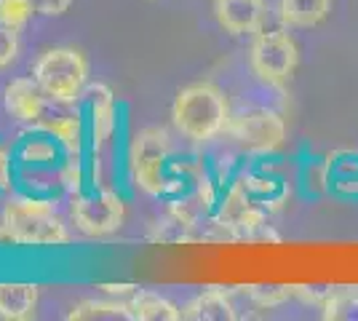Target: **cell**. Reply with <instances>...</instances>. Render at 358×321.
Masks as SVG:
<instances>
[{
  "label": "cell",
  "mask_w": 358,
  "mask_h": 321,
  "mask_svg": "<svg viewBox=\"0 0 358 321\" xmlns=\"http://www.w3.org/2000/svg\"><path fill=\"white\" fill-rule=\"evenodd\" d=\"M227 134L246 153H273L286 145V121L273 110H249L230 118Z\"/></svg>",
  "instance_id": "obj_8"
},
{
  "label": "cell",
  "mask_w": 358,
  "mask_h": 321,
  "mask_svg": "<svg viewBox=\"0 0 358 321\" xmlns=\"http://www.w3.org/2000/svg\"><path fill=\"white\" fill-rule=\"evenodd\" d=\"M35 14V0H0V24L11 30H24Z\"/></svg>",
  "instance_id": "obj_19"
},
{
  "label": "cell",
  "mask_w": 358,
  "mask_h": 321,
  "mask_svg": "<svg viewBox=\"0 0 358 321\" xmlns=\"http://www.w3.org/2000/svg\"><path fill=\"white\" fill-rule=\"evenodd\" d=\"M0 246H16V241H14V236L8 233V228L0 222Z\"/></svg>",
  "instance_id": "obj_24"
},
{
  "label": "cell",
  "mask_w": 358,
  "mask_h": 321,
  "mask_svg": "<svg viewBox=\"0 0 358 321\" xmlns=\"http://www.w3.org/2000/svg\"><path fill=\"white\" fill-rule=\"evenodd\" d=\"M126 306H129V319L131 321H179L182 319V308L174 306L171 300H166L164 294L150 292V290H139Z\"/></svg>",
  "instance_id": "obj_15"
},
{
  "label": "cell",
  "mask_w": 358,
  "mask_h": 321,
  "mask_svg": "<svg viewBox=\"0 0 358 321\" xmlns=\"http://www.w3.org/2000/svg\"><path fill=\"white\" fill-rule=\"evenodd\" d=\"M70 222L86 238H107L126 222V201L118 190L99 185L70 196Z\"/></svg>",
  "instance_id": "obj_5"
},
{
  "label": "cell",
  "mask_w": 358,
  "mask_h": 321,
  "mask_svg": "<svg viewBox=\"0 0 358 321\" xmlns=\"http://www.w3.org/2000/svg\"><path fill=\"white\" fill-rule=\"evenodd\" d=\"M64 148L41 126H30V131L19 134L14 145V164L16 169H30V171H57L64 161Z\"/></svg>",
  "instance_id": "obj_9"
},
{
  "label": "cell",
  "mask_w": 358,
  "mask_h": 321,
  "mask_svg": "<svg viewBox=\"0 0 358 321\" xmlns=\"http://www.w3.org/2000/svg\"><path fill=\"white\" fill-rule=\"evenodd\" d=\"M96 290L102 292L105 297H115V300L129 303V300H131L142 287H139V284H129V281H118V284H99Z\"/></svg>",
  "instance_id": "obj_22"
},
{
  "label": "cell",
  "mask_w": 358,
  "mask_h": 321,
  "mask_svg": "<svg viewBox=\"0 0 358 321\" xmlns=\"http://www.w3.org/2000/svg\"><path fill=\"white\" fill-rule=\"evenodd\" d=\"M214 16L220 27L230 35H257L265 24L268 3L265 0H217Z\"/></svg>",
  "instance_id": "obj_11"
},
{
  "label": "cell",
  "mask_w": 358,
  "mask_h": 321,
  "mask_svg": "<svg viewBox=\"0 0 358 321\" xmlns=\"http://www.w3.org/2000/svg\"><path fill=\"white\" fill-rule=\"evenodd\" d=\"M70 6H73V0H35L38 14H43V16L67 14V11H70Z\"/></svg>",
  "instance_id": "obj_23"
},
{
  "label": "cell",
  "mask_w": 358,
  "mask_h": 321,
  "mask_svg": "<svg viewBox=\"0 0 358 321\" xmlns=\"http://www.w3.org/2000/svg\"><path fill=\"white\" fill-rule=\"evenodd\" d=\"M16 183V164H14V150L8 145L0 142V193L11 190Z\"/></svg>",
  "instance_id": "obj_21"
},
{
  "label": "cell",
  "mask_w": 358,
  "mask_h": 321,
  "mask_svg": "<svg viewBox=\"0 0 358 321\" xmlns=\"http://www.w3.org/2000/svg\"><path fill=\"white\" fill-rule=\"evenodd\" d=\"M32 78L54 105H78L89 89V59L80 48H45L32 64Z\"/></svg>",
  "instance_id": "obj_3"
},
{
  "label": "cell",
  "mask_w": 358,
  "mask_h": 321,
  "mask_svg": "<svg viewBox=\"0 0 358 321\" xmlns=\"http://www.w3.org/2000/svg\"><path fill=\"white\" fill-rule=\"evenodd\" d=\"M171 161H174V142L166 129L150 126L134 134V139L129 142L126 164H129L131 183L152 199L166 196V177H169Z\"/></svg>",
  "instance_id": "obj_4"
},
{
  "label": "cell",
  "mask_w": 358,
  "mask_h": 321,
  "mask_svg": "<svg viewBox=\"0 0 358 321\" xmlns=\"http://www.w3.org/2000/svg\"><path fill=\"white\" fill-rule=\"evenodd\" d=\"M38 126L59 142L62 148H64V153L86 155L89 134H86V121H83V113L80 110H75V113H59V115H45Z\"/></svg>",
  "instance_id": "obj_14"
},
{
  "label": "cell",
  "mask_w": 358,
  "mask_h": 321,
  "mask_svg": "<svg viewBox=\"0 0 358 321\" xmlns=\"http://www.w3.org/2000/svg\"><path fill=\"white\" fill-rule=\"evenodd\" d=\"M182 319L187 321H233L238 319L230 290L209 287V290L198 292L193 300H187L182 306Z\"/></svg>",
  "instance_id": "obj_13"
},
{
  "label": "cell",
  "mask_w": 358,
  "mask_h": 321,
  "mask_svg": "<svg viewBox=\"0 0 358 321\" xmlns=\"http://www.w3.org/2000/svg\"><path fill=\"white\" fill-rule=\"evenodd\" d=\"M70 321H91V319H129V306L123 300L107 297V300H80L78 306H73L67 311Z\"/></svg>",
  "instance_id": "obj_17"
},
{
  "label": "cell",
  "mask_w": 358,
  "mask_h": 321,
  "mask_svg": "<svg viewBox=\"0 0 358 321\" xmlns=\"http://www.w3.org/2000/svg\"><path fill=\"white\" fill-rule=\"evenodd\" d=\"M230 118L233 115H230L227 97L217 83H209V80H198L179 89L171 105V121L177 126V131L195 145L211 142L222 131H227Z\"/></svg>",
  "instance_id": "obj_1"
},
{
  "label": "cell",
  "mask_w": 358,
  "mask_h": 321,
  "mask_svg": "<svg viewBox=\"0 0 358 321\" xmlns=\"http://www.w3.org/2000/svg\"><path fill=\"white\" fill-rule=\"evenodd\" d=\"M48 97L38 86L35 78H14L3 89V107L16 123L38 126L48 115Z\"/></svg>",
  "instance_id": "obj_10"
},
{
  "label": "cell",
  "mask_w": 358,
  "mask_h": 321,
  "mask_svg": "<svg viewBox=\"0 0 358 321\" xmlns=\"http://www.w3.org/2000/svg\"><path fill=\"white\" fill-rule=\"evenodd\" d=\"M80 113L86 121L89 148H86V164H89V183L94 187V171H96V187H99V155L110 148L118 129V102L115 94L105 83H89V89L80 99Z\"/></svg>",
  "instance_id": "obj_6"
},
{
  "label": "cell",
  "mask_w": 358,
  "mask_h": 321,
  "mask_svg": "<svg viewBox=\"0 0 358 321\" xmlns=\"http://www.w3.org/2000/svg\"><path fill=\"white\" fill-rule=\"evenodd\" d=\"M41 287L27 281H0V319L30 321L38 313Z\"/></svg>",
  "instance_id": "obj_12"
},
{
  "label": "cell",
  "mask_w": 358,
  "mask_h": 321,
  "mask_svg": "<svg viewBox=\"0 0 358 321\" xmlns=\"http://www.w3.org/2000/svg\"><path fill=\"white\" fill-rule=\"evenodd\" d=\"M281 22L289 27H315L331 11V0H281Z\"/></svg>",
  "instance_id": "obj_16"
},
{
  "label": "cell",
  "mask_w": 358,
  "mask_h": 321,
  "mask_svg": "<svg viewBox=\"0 0 358 321\" xmlns=\"http://www.w3.org/2000/svg\"><path fill=\"white\" fill-rule=\"evenodd\" d=\"M14 236L16 246H64L70 244V228L57 212L54 201L19 193L3 206L0 220Z\"/></svg>",
  "instance_id": "obj_2"
},
{
  "label": "cell",
  "mask_w": 358,
  "mask_h": 321,
  "mask_svg": "<svg viewBox=\"0 0 358 321\" xmlns=\"http://www.w3.org/2000/svg\"><path fill=\"white\" fill-rule=\"evenodd\" d=\"M324 319H356L358 321V287L337 290L324 300Z\"/></svg>",
  "instance_id": "obj_18"
},
{
  "label": "cell",
  "mask_w": 358,
  "mask_h": 321,
  "mask_svg": "<svg viewBox=\"0 0 358 321\" xmlns=\"http://www.w3.org/2000/svg\"><path fill=\"white\" fill-rule=\"evenodd\" d=\"M19 57V30L0 24V70L11 67Z\"/></svg>",
  "instance_id": "obj_20"
},
{
  "label": "cell",
  "mask_w": 358,
  "mask_h": 321,
  "mask_svg": "<svg viewBox=\"0 0 358 321\" xmlns=\"http://www.w3.org/2000/svg\"><path fill=\"white\" fill-rule=\"evenodd\" d=\"M249 64H252L254 76L265 80L268 86H284L299 64L294 38L286 30H259L249 48Z\"/></svg>",
  "instance_id": "obj_7"
}]
</instances>
